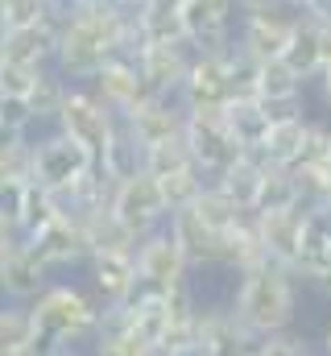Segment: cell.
I'll list each match as a JSON object with an SVG mask.
<instances>
[{"label":"cell","instance_id":"6da1fadb","mask_svg":"<svg viewBox=\"0 0 331 356\" xmlns=\"http://www.w3.org/2000/svg\"><path fill=\"white\" fill-rule=\"evenodd\" d=\"M298 286L302 277L290 266L265 257L257 266H248L236 273V290H232V311L245 319L248 327L269 340V336H282V332H294V319H298Z\"/></svg>","mask_w":331,"mask_h":356},{"label":"cell","instance_id":"7a4b0ae2","mask_svg":"<svg viewBox=\"0 0 331 356\" xmlns=\"http://www.w3.org/2000/svg\"><path fill=\"white\" fill-rule=\"evenodd\" d=\"M33 323H38V344L54 348V344H91L95 327H99V298L83 294L71 282H50L33 302Z\"/></svg>","mask_w":331,"mask_h":356},{"label":"cell","instance_id":"3957f363","mask_svg":"<svg viewBox=\"0 0 331 356\" xmlns=\"http://www.w3.org/2000/svg\"><path fill=\"white\" fill-rule=\"evenodd\" d=\"M116 124H120V116L87 88V83H71L67 99H63V112H58V120H54V129L67 133L71 141H79L95 162L104 158V149H108Z\"/></svg>","mask_w":331,"mask_h":356},{"label":"cell","instance_id":"277c9868","mask_svg":"<svg viewBox=\"0 0 331 356\" xmlns=\"http://www.w3.org/2000/svg\"><path fill=\"white\" fill-rule=\"evenodd\" d=\"M108 207L116 211V220H120V224H124V228H129L137 241L170 224L166 195H162L158 178L150 175V170H141V175L124 178V182H116V191H112V203H108Z\"/></svg>","mask_w":331,"mask_h":356},{"label":"cell","instance_id":"5b68a950","mask_svg":"<svg viewBox=\"0 0 331 356\" xmlns=\"http://www.w3.org/2000/svg\"><path fill=\"white\" fill-rule=\"evenodd\" d=\"M91 166H95V158L79 141H71L67 133L46 129L42 137H33V170H29V178H38L46 191H71Z\"/></svg>","mask_w":331,"mask_h":356},{"label":"cell","instance_id":"8992f818","mask_svg":"<svg viewBox=\"0 0 331 356\" xmlns=\"http://www.w3.org/2000/svg\"><path fill=\"white\" fill-rule=\"evenodd\" d=\"M186 149L195 158V166L207 178H220L232 162L245 158V149L236 145V137L224 124V112H186Z\"/></svg>","mask_w":331,"mask_h":356},{"label":"cell","instance_id":"52a82bcc","mask_svg":"<svg viewBox=\"0 0 331 356\" xmlns=\"http://www.w3.org/2000/svg\"><path fill=\"white\" fill-rule=\"evenodd\" d=\"M298 17L302 13L294 4L265 8V13H241V21H236V46L245 50L252 63H273V58L286 54Z\"/></svg>","mask_w":331,"mask_h":356},{"label":"cell","instance_id":"ba28073f","mask_svg":"<svg viewBox=\"0 0 331 356\" xmlns=\"http://www.w3.org/2000/svg\"><path fill=\"white\" fill-rule=\"evenodd\" d=\"M133 257H137V277H141L145 290H174V286L191 282V261H186V253L174 241L170 228L141 236Z\"/></svg>","mask_w":331,"mask_h":356},{"label":"cell","instance_id":"9c48e42d","mask_svg":"<svg viewBox=\"0 0 331 356\" xmlns=\"http://www.w3.org/2000/svg\"><path fill=\"white\" fill-rule=\"evenodd\" d=\"M232 50L224 54H195L191 71H186V83L178 91V99L186 104V112H224L228 99L236 95L232 91V63H228Z\"/></svg>","mask_w":331,"mask_h":356},{"label":"cell","instance_id":"30bf717a","mask_svg":"<svg viewBox=\"0 0 331 356\" xmlns=\"http://www.w3.org/2000/svg\"><path fill=\"white\" fill-rule=\"evenodd\" d=\"M195 340H199V348L207 356H252L261 348V336L232 311V302H224V307H203V311H199Z\"/></svg>","mask_w":331,"mask_h":356},{"label":"cell","instance_id":"8fae6325","mask_svg":"<svg viewBox=\"0 0 331 356\" xmlns=\"http://www.w3.org/2000/svg\"><path fill=\"white\" fill-rule=\"evenodd\" d=\"M50 282H54L50 266L38 257V249L25 236H17L0 253V294H4V302H33Z\"/></svg>","mask_w":331,"mask_h":356},{"label":"cell","instance_id":"7c38bea8","mask_svg":"<svg viewBox=\"0 0 331 356\" xmlns=\"http://www.w3.org/2000/svg\"><path fill=\"white\" fill-rule=\"evenodd\" d=\"M87 88L95 91L120 120H124L129 112H137V108L154 95V88L145 83V75H141V67H137V58H129V54L108 58V63L99 67V75H95Z\"/></svg>","mask_w":331,"mask_h":356},{"label":"cell","instance_id":"4fadbf2b","mask_svg":"<svg viewBox=\"0 0 331 356\" xmlns=\"http://www.w3.org/2000/svg\"><path fill=\"white\" fill-rule=\"evenodd\" d=\"M25 241L38 249V257L50 266V273L75 269V266H87V261H91V245H87L83 224L75 216H54L46 228H38V232L25 236Z\"/></svg>","mask_w":331,"mask_h":356},{"label":"cell","instance_id":"5bb4252c","mask_svg":"<svg viewBox=\"0 0 331 356\" xmlns=\"http://www.w3.org/2000/svg\"><path fill=\"white\" fill-rule=\"evenodd\" d=\"M124 124L133 129V137H137L145 149H154V145L178 141V137L186 133V104H182L178 95H158V91H154L137 112L124 116Z\"/></svg>","mask_w":331,"mask_h":356},{"label":"cell","instance_id":"9a60e30c","mask_svg":"<svg viewBox=\"0 0 331 356\" xmlns=\"http://www.w3.org/2000/svg\"><path fill=\"white\" fill-rule=\"evenodd\" d=\"M191 63H195L191 42H145L137 50V67L158 95H178L182 83H186Z\"/></svg>","mask_w":331,"mask_h":356},{"label":"cell","instance_id":"2e32d148","mask_svg":"<svg viewBox=\"0 0 331 356\" xmlns=\"http://www.w3.org/2000/svg\"><path fill=\"white\" fill-rule=\"evenodd\" d=\"M166 228H170V232H174V241L182 245V253H186L191 269H211V266L224 269V232H220V228H211L195 207L174 211Z\"/></svg>","mask_w":331,"mask_h":356},{"label":"cell","instance_id":"e0dca14e","mask_svg":"<svg viewBox=\"0 0 331 356\" xmlns=\"http://www.w3.org/2000/svg\"><path fill=\"white\" fill-rule=\"evenodd\" d=\"M91 290L99 298V307H112V302H129L141 286L137 277V257L133 253H95L91 261Z\"/></svg>","mask_w":331,"mask_h":356},{"label":"cell","instance_id":"ac0fdd59","mask_svg":"<svg viewBox=\"0 0 331 356\" xmlns=\"http://www.w3.org/2000/svg\"><path fill=\"white\" fill-rule=\"evenodd\" d=\"M58 25L63 21H38V25H17L0 38V58L29 63V67H54L58 58Z\"/></svg>","mask_w":331,"mask_h":356},{"label":"cell","instance_id":"d6986e66","mask_svg":"<svg viewBox=\"0 0 331 356\" xmlns=\"http://www.w3.org/2000/svg\"><path fill=\"white\" fill-rule=\"evenodd\" d=\"M252 216H257V211H252ZM257 228H261L265 257H273V261H282V266L294 269L298 249H302V232H307V203H302V207H290V211L257 216Z\"/></svg>","mask_w":331,"mask_h":356},{"label":"cell","instance_id":"ffe728a7","mask_svg":"<svg viewBox=\"0 0 331 356\" xmlns=\"http://www.w3.org/2000/svg\"><path fill=\"white\" fill-rule=\"evenodd\" d=\"M307 137H311V116L307 108H282L273 112V124H269V137L261 145L257 158L265 162H277V166H294L307 149Z\"/></svg>","mask_w":331,"mask_h":356},{"label":"cell","instance_id":"44dd1931","mask_svg":"<svg viewBox=\"0 0 331 356\" xmlns=\"http://www.w3.org/2000/svg\"><path fill=\"white\" fill-rule=\"evenodd\" d=\"M224 124H228V133L236 137V145L245 154H261V145L269 137V124H273V108L261 104L257 95H236L224 108Z\"/></svg>","mask_w":331,"mask_h":356},{"label":"cell","instance_id":"7402d4cb","mask_svg":"<svg viewBox=\"0 0 331 356\" xmlns=\"http://www.w3.org/2000/svg\"><path fill=\"white\" fill-rule=\"evenodd\" d=\"M302 95H307V79L286 58L261 63V75H257V99L261 104L282 112V108H302Z\"/></svg>","mask_w":331,"mask_h":356},{"label":"cell","instance_id":"603a6c76","mask_svg":"<svg viewBox=\"0 0 331 356\" xmlns=\"http://www.w3.org/2000/svg\"><path fill=\"white\" fill-rule=\"evenodd\" d=\"M307 83H315L319 75H323V25L319 21H311V17H298V25H294V38H290V46H286V54H282Z\"/></svg>","mask_w":331,"mask_h":356},{"label":"cell","instance_id":"cb8c5ba5","mask_svg":"<svg viewBox=\"0 0 331 356\" xmlns=\"http://www.w3.org/2000/svg\"><path fill=\"white\" fill-rule=\"evenodd\" d=\"M79 224H83L87 245H91V257H95V253H137V236L116 220L112 207H95V211H87Z\"/></svg>","mask_w":331,"mask_h":356},{"label":"cell","instance_id":"d4e9b609","mask_svg":"<svg viewBox=\"0 0 331 356\" xmlns=\"http://www.w3.org/2000/svg\"><path fill=\"white\" fill-rule=\"evenodd\" d=\"M290 207H302V186L294 166H277V162H265V175H261V191H257V216H269V211H290Z\"/></svg>","mask_w":331,"mask_h":356},{"label":"cell","instance_id":"484cf974","mask_svg":"<svg viewBox=\"0 0 331 356\" xmlns=\"http://www.w3.org/2000/svg\"><path fill=\"white\" fill-rule=\"evenodd\" d=\"M95 166H104V175L112 178V182H124V178L145 170V145L133 137V129L124 120L116 124V133H112V141H108V149H104V158Z\"/></svg>","mask_w":331,"mask_h":356},{"label":"cell","instance_id":"4316f807","mask_svg":"<svg viewBox=\"0 0 331 356\" xmlns=\"http://www.w3.org/2000/svg\"><path fill=\"white\" fill-rule=\"evenodd\" d=\"M261 175H265V158L245 154L241 162H232L224 175L211 178V182H216L241 211H252V207H257V191H261Z\"/></svg>","mask_w":331,"mask_h":356},{"label":"cell","instance_id":"83f0119b","mask_svg":"<svg viewBox=\"0 0 331 356\" xmlns=\"http://www.w3.org/2000/svg\"><path fill=\"white\" fill-rule=\"evenodd\" d=\"M67 91H71V79H67L58 67H46V71L38 75L33 91L25 95V108L33 112L38 129H42V124H46V129H54V120H58V112H63V99H67Z\"/></svg>","mask_w":331,"mask_h":356},{"label":"cell","instance_id":"f1b7e54d","mask_svg":"<svg viewBox=\"0 0 331 356\" xmlns=\"http://www.w3.org/2000/svg\"><path fill=\"white\" fill-rule=\"evenodd\" d=\"M29 348H42L29 302H4L0 307V356H17Z\"/></svg>","mask_w":331,"mask_h":356},{"label":"cell","instance_id":"f546056e","mask_svg":"<svg viewBox=\"0 0 331 356\" xmlns=\"http://www.w3.org/2000/svg\"><path fill=\"white\" fill-rule=\"evenodd\" d=\"M207 182H211V178L203 175L195 162H186V166H178V170H170V175L158 178L170 216H174V211H182V207H195V199L207 191Z\"/></svg>","mask_w":331,"mask_h":356},{"label":"cell","instance_id":"4dcf8cb0","mask_svg":"<svg viewBox=\"0 0 331 356\" xmlns=\"http://www.w3.org/2000/svg\"><path fill=\"white\" fill-rule=\"evenodd\" d=\"M54 216H58V199H54V191H46L38 178H29V186H25V211H21L17 236H33V232L46 228Z\"/></svg>","mask_w":331,"mask_h":356},{"label":"cell","instance_id":"1f68e13d","mask_svg":"<svg viewBox=\"0 0 331 356\" xmlns=\"http://www.w3.org/2000/svg\"><path fill=\"white\" fill-rule=\"evenodd\" d=\"M95 356H162L141 332H112V336H95L91 340Z\"/></svg>","mask_w":331,"mask_h":356},{"label":"cell","instance_id":"d6a6232c","mask_svg":"<svg viewBox=\"0 0 331 356\" xmlns=\"http://www.w3.org/2000/svg\"><path fill=\"white\" fill-rule=\"evenodd\" d=\"M46 67H29V63H13V58H0V95L4 99H25L33 83H38V75H42Z\"/></svg>","mask_w":331,"mask_h":356},{"label":"cell","instance_id":"836d02e7","mask_svg":"<svg viewBox=\"0 0 331 356\" xmlns=\"http://www.w3.org/2000/svg\"><path fill=\"white\" fill-rule=\"evenodd\" d=\"M186 162H195V158H191V149H186V137H178V141H166V145L145 149V170H150L154 178L170 175V170H178V166H186Z\"/></svg>","mask_w":331,"mask_h":356},{"label":"cell","instance_id":"e575fe53","mask_svg":"<svg viewBox=\"0 0 331 356\" xmlns=\"http://www.w3.org/2000/svg\"><path fill=\"white\" fill-rule=\"evenodd\" d=\"M4 17H8V29L17 25H38V21H58L50 0H4Z\"/></svg>","mask_w":331,"mask_h":356},{"label":"cell","instance_id":"d590c367","mask_svg":"<svg viewBox=\"0 0 331 356\" xmlns=\"http://www.w3.org/2000/svg\"><path fill=\"white\" fill-rule=\"evenodd\" d=\"M25 186H29V178H8V182H0V220L4 224H21V211H25Z\"/></svg>","mask_w":331,"mask_h":356},{"label":"cell","instance_id":"8d00e7d4","mask_svg":"<svg viewBox=\"0 0 331 356\" xmlns=\"http://www.w3.org/2000/svg\"><path fill=\"white\" fill-rule=\"evenodd\" d=\"M252 356H315L311 353V344L302 340V336H294V332H282V336H269V340H261V348Z\"/></svg>","mask_w":331,"mask_h":356},{"label":"cell","instance_id":"74e56055","mask_svg":"<svg viewBox=\"0 0 331 356\" xmlns=\"http://www.w3.org/2000/svg\"><path fill=\"white\" fill-rule=\"evenodd\" d=\"M307 286H315V290H319V294H323V298L331 302V257H328V266L319 269V273H315V277H311Z\"/></svg>","mask_w":331,"mask_h":356},{"label":"cell","instance_id":"f35d334b","mask_svg":"<svg viewBox=\"0 0 331 356\" xmlns=\"http://www.w3.org/2000/svg\"><path fill=\"white\" fill-rule=\"evenodd\" d=\"M46 356H95V353H91V344H54V348H46Z\"/></svg>","mask_w":331,"mask_h":356},{"label":"cell","instance_id":"ab89813d","mask_svg":"<svg viewBox=\"0 0 331 356\" xmlns=\"http://www.w3.org/2000/svg\"><path fill=\"white\" fill-rule=\"evenodd\" d=\"M282 4H290V0H236L241 13H265V8H282Z\"/></svg>","mask_w":331,"mask_h":356},{"label":"cell","instance_id":"60d3db41","mask_svg":"<svg viewBox=\"0 0 331 356\" xmlns=\"http://www.w3.org/2000/svg\"><path fill=\"white\" fill-rule=\"evenodd\" d=\"M315 91H319V104H323V112L331 116V67L315 79Z\"/></svg>","mask_w":331,"mask_h":356},{"label":"cell","instance_id":"b9f144b4","mask_svg":"<svg viewBox=\"0 0 331 356\" xmlns=\"http://www.w3.org/2000/svg\"><path fill=\"white\" fill-rule=\"evenodd\" d=\"M162 356H207V353L199 348V340H191V344H182V348H170V353H162Z\"/></svg>","mask_w":331,"mask_h":356},{"label":"cell","instance_id":"7bdbcfd3","mask_svg":"<svg viewBox=\"0 0 331 356\" xmlns=\"http://www.w3.org/2000/svg\"><path fill=\"white\" fill-rule=\"evenodd\" d=\"M13 241H17V228H13V224H4V220H0V253H4V249H8V245H13Z\"/></svg>","mask_w":331,"mask_h":356},{"label":"cell","instance_id":"ee69618b","mask_svg":"<svg viewBox=\"0 0 331 356\" xmlns=\"http://www.w3.org/2000/svg\"><path fill=\"white\" fill-rule=\"evenodd\" d=\"M319 356H331V319H328V327H323V336H319Z\"/></svg>","mask_w":331,"mask_h":356},{"label":"cell","instance_id":"f6af8a7d","mask_svg":"<svg viewBox=\"0 0 331 356\" xmlns=\"http://www.w3.org/2000/svg\"><path fill=\"white\" fill-rule=\"evenodd\" d=\"M116 4H120V8H129V13H141L150 0H116Z\"/></svg>","mask_w":331,"mask_h":356},{"label":"cell","instance_id":"bcb514c9","mask_svg":"<svg viewBox=\"0 0 331 356\" xmlns=\"http://www.w3.org/2000/svg\"><path fill=\"white\" fill-rule=\"evenodd\" d=\"M8 33V17H4V0H0V38Z\"/></svg>","mask_w":331,"mask_h":356},{"label":"cell","instance_id":"7dc6e473","mask_svg":"<svg viewBox=\"0 0 331 356\" xmlns=\"http://www.w3.org/2000/svg\"><path fill=\"white\" fill-rule=\"evenodd\" d=\"M17 356H46V348H29V353H17Z\"/></svg>","mask_w":331,"mask_h":356},{"label":"cell","instance_id":"c3c4849f","mask_svg":"<svg viewBox=\"0 0 331 356\" xmlns=\"http://www.w3.org/2000/svg\"><path fill=\"white\" fill-rule=\"evenodd\" d=\"M79 4H99V0H79Z\"/></svg>","mask_w":331,"mask_h":356},{"label":"cell","instance_id":"681fc988","mask_svg":"<svg viewBox=\"0 0 331 356\" xmlns=\"http://www.w3.org/2000/svg\"><path fill=\"white\" fill-rule=\"evenodd\" d=\"M290 4H294V0H290Z\"/></svg>","mask_w":331,"mask_h":356}]
</instances>
